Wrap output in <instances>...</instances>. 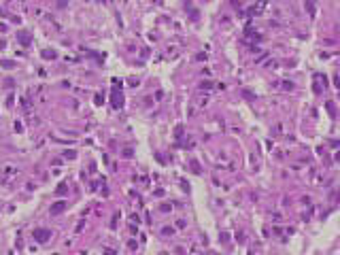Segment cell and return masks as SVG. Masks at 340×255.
I'll return each instance as SVG.
<instances>
[{
    "mask_svg": "<svg viewBox=\"0 0 340 255\" xmlns=\"http://www.w3.org/2000/svg\"><path fill=\"white\" fill-rule=\"evenodd\" d=\"M117 221H119V212H115V215H113V219H111V227H113V230L117 227Z\"/></svg>",
    "mask_w": 340,
    "mask_h": 255,
    "instance_id": "cell-10",
    "label": "cell"
},
{
    "mask_svg": "<svg viewBox=\"0 0 340 255\" xmlns=\"http://www.w3.org/2000/svg\"><path fill=\"white\" fill-rule=\"evenodd\" d=\"M160 211H162V212H170V211H172V206H170V204H162V206H160Z\"/></svg>",
    "mask_w": 340,
    "mask_h": 255,
    "instance_id": "cell-14",
    "label": "cell"
},
{
    "mask_svg": "<svg viewBox=\"0 0 340 255\" xmlns=\"http://www.w3.org/2000/svg\"><path fill=\"white\" fill-rule=\"evenodd\" d=\"M172 232H174V227H170V225H166V227L162 230V234H164V236H168V234H172Z\"/></svg>",
    "mask_w": 340,
    "mask_h": 255,
    "instance_id": "cell-13",
    "label": "cell"
},
{
    "mask_svg": "<svg viewBox=\"0 0 340 255\" xmlns=\"http://www.w3.org/2000/svg\"><path fill=\"white\" fill-rule=\"evenodd\" d=\"M41 55L45 57V60H55V57H57V53H55L53 49H42V51H41Z\"/></svg>",
    "mask_w": 340,
    "mask_h": 255,
    "instance_id": "cell-5",
    "label": "cell"
},
{
    "mask_svg": "<svg viewBox=\"0 0 340 255\" xmlns=\"http://www.w3.org/2000/svg\"><path fill=\"white\" fill-rule=\"evenodd\" d=\"M66 2H68V0H57V9H64V6H66Z\"/></svg>",
    "mask_w": 340,
    "mask_h": 255,
    "instance_id": "cell-17",
    "label": "cell"
},
{
    "mask_svg": "<svg viewBox=\"0 0 340 255\" xmlns=\"http://www.w3.org/2000/svg\"><path fill=\"white\" fill-rule=\"evenodd\" d=\"M304 6L308 9V13H310V15H315V0H306V2H304Z\"/></svg>",
    "mask_w": 340,
    "mask_h": 255,
    "instance_id": "cell-8",
    "label": "cell"
},
{
    "mask_svg": "<svg viewBox=\"0 0 340 255\" xmlns=\"http://www.w3.org/2000/svg\"><path fill=\"white\" fill-rule=\"evenodd\" d=\"M121 155H124V157H132V155H134V149H130V147H126V149L121 151Z\"/></svg>",
    "mask_w": 340,
    "mask_h": 255,
    "instance_id": "cell-9",
    "label": "cell"
},
{
    "mask_svg": "<svg viewBox=\"0 0 340 255\" xmlns=\"http://www.w3.org/2000/svg\"><path fill=\"white\" fill-rule=\"evenodd\" d=\"M212 87V81H202V89H211Z\"/></svg>",
    "mask_w": 340,
    "mask_h": 255,
    "instance_id": "cell-16",
    "label": "cell"
},
{
    "mask_svg": "<svg viewBox=\"0 0 340 255\" xmlns=\"http://www.w3.org/2000/svg\"><path fill=\"white\" fill-rule=\"evenodd\" d=\"M32 236H34V240L36 242H47L49 238H51V230H47V227H36V230H32Z\"/></svg>",
    "mask_w": 340,
    "mask_h": 255,
    "instance_id": "cell-1",
    "label": "cell"
},
{
    "mask_svg": "<svg viewBox=\"0 0 340 255\" xmlns=\"http://www.w3.org/2000/svg\"><path fill=\"white\" fill-rule=\"evenodd\" d=\"M66 209H68V202H64V200H57V202H53V204L49 206V212H51V215H62Z\"/></svg>",
    "mask_w": 340,
    "mask_h": 255,
    "instance_id": "cell-3",
    "label": "cell"
},
{
    "mask_svg": "<svg viewBox=\"0 0 340 255\" xmlns=\"http://www.w3.org/2000/svg\"><path fill=\"white\" fill-rule=\"evenodd\" d=\"M325 106H327V113H330V117H336V104H334L332 100H327V104H325Z\"/></svg>",
    "mask_w": 340,
    "mask_h": 255,
    "instance_id": "cell-6",
    "label": "cell"
},
{
    "mask_svg": "<svg viewBox=\"0 0 340 255\" xmlns=\"http://www.w3.org/2000/svg\"><path fill=\"white\" fill-rule=\"evenodd\" d=\"M121 104H124V96H121V91H117V89H115V91H113V106H115V109H119Z\"/></svg>",
    "mask_w": 340,
    "mask_h": 255,
    "instance_id": "cell-4",
    "label": "cell"
},
{
    "mask_svg": "<svg viewBox=\"0 0 340 255\" xmlns=\"http://www.w3.org/2000/svg\"><path fill=\"white\" fill-rule=\"evenodd\" d=\"M0 66L6 68V70H11V68H15V62H11V60H0Z\"/></svg>",
    "mask_w": 340,
    "mask_h": 255,
    "instance_id": "cell-7",
    "label": "cell"
},
{
    "mask_svg": "<svg viewBox=\"0 0 340 255\" xmlns=\"http://www.w3.org/2000/svg\"><path fill=\"white\" fill-rule=\"evenodd\" d=\"M191 170H194V172H200V166H198L196 162H191Z\"/></svg>",
    "mask_w": 340,
    "mask_h": 255,
    "instance_id": "cell-18",
    "label": "cell"
},
{
    "mask_svg": "<svg viewBox=\"0 0 340 255\" xmlns=\"http://www.w3.org/2000/svg\"><path fill=\"white\" fill-rule=\"evenodd\" d=\"M219 240H221V242H227V240H230V236L223 232V234H219Z\"/></svg>",
    "mask_w": 340,
    "mask_h": 255,
    "instance_id": "cell-15",
    "label": "cell"
},
{
    "mask_svg": "<svg viewBox=\"0 0 340 255\" xmlns=\"http://www.w3.org/2000/svg\"><path fill=\"white\" fill-rule=\"evenodd\" d=\"M4 47H6V41H2V39H0V49H4Z\"/></svg>",
    "mask_w": 340,
    "mask_h": 255,
    "instance_id": "cell-19",
    "label": "cell"
},
{
    "mask_svg": "<svg viewBox=\"0 0 340 255\" xmlns=\"http://www.w3.org/2000/svg\"><path fill=\"white\" fill-rule=\"evenodd\" d=\"M66 189H68L66 183H60V185H57V194H66Z\"/></svg>",
    "mask_w": 340,
    "mask_h": 255,
    "instance_id": "cell-12",
    "label": "cell"
},
{
    "mask_svg": "<svg viewBox=\"0 0 340 255\" xmlns=\"http://www.w3.org/2000/svg\"><path fill=\"white\" fill-rule=\"evenodd\" d=\"M4 30H6V26H4V24H0V32H4Z\"/></svg>",
    "mask_w": 340,
    "mask_h": 255,
    "instance_id": "cell-20",
    "label": "cell"
},
{
    "mask_svg": "<svg viewBox=\"0 0 340 255\" xmlns=\"http://www.w3.org/2000/svg\"><path fill=\"white\" fill-rule=\"evenodd\" d=\"M64 157H66V160H75V157H77V151H66Z\"/></svg>",
    "mask_w": 340,
    "mask_h": 255,
    "instance_id": "cell-11",
    "label": "cell"
},
{
    "mask_svg": "<svg viewBox=\"0 0 340 255\" xmlns=\"http://www.w3.org/2000/svg\"><path fill=\"white\" fill-rule=\"evenodd\" d=\"M17 41H19V45L21 47H30L32 45V34L30 32H26V30H17Z\"/></svg>",
    "mask_w": 340,
    "mask_h": 255,
    "instance_id": "cell-2",
    "label": "cell"
}]
</instances>
